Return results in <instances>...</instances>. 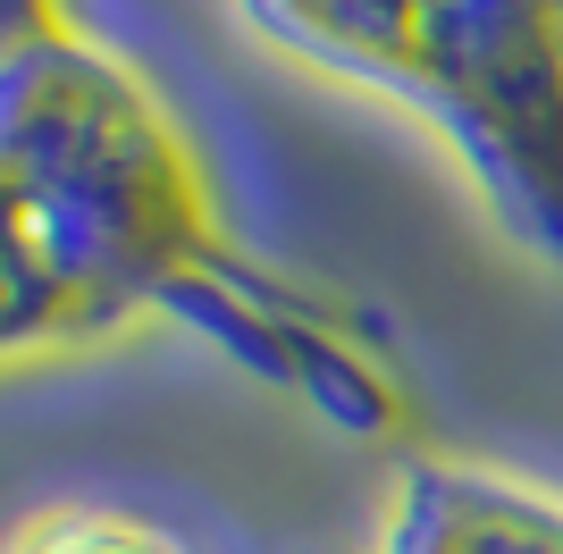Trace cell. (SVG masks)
<instances>
[{"instance_id":"1","label":"cell","mask_w":563,"mask_h":554,"mask_svg":"<svg viewBox=\"0 0 563 554\" xmlns=\"http://www.w3.org/2000/svg\"><path fill=\"white\" fill-rule=\"evenodd\" d=\"M404 110L429 118L496 219L563 269V0H421Z\"/></svg>"},{"instance_id":"2","label":"cell","mask_w":563,"mask_h":554,"mask_svg":"<svg viewBox=\"0 0 563 554\" xmlns=\"http://www.w3.org/2000/svg\"><path fill=\"white\" fill-rule=\"evenodd\" d=\"M371 554H563V505L471 462H404Z\"/></svg>"},{"instance_id":"3","label":"cell","mask_w":563,"mask_h":554,"mask_svg":"<svg viewBox=\"0 0 563 554\" xmlns=\"http://www.w3.org/2000/svg\"><path fill=\"white\" fill-rule=\"evenodd\" d=\"M126 328L135 320H126L110 295H93V286L43 244V228L0 193V369L110 345Z\"/></svg>"},{"instance_id":"4","label":"cell","mask_w":563,"mask_h":554,"mask_svg":"<svg viewBox=\"0 0 563 554\" xmlns=\"http://www.w3.org/2000/svg\"><path fill=\"white\" fill-rule=\"evenodd\" d=\"M244 18L286 43L311 68H336L345 85H371L404 101V68H412V25L421 0H244Z\"/></svg>"},{"instance_id":"5","label":"cell","mask_w":563,"mask_h":554,"mask_svg":"<svg viewBox=\"0 0 563 554\" xmlns=\"http://www.w3.org/2000/svg\"><path fill=\"white\" fill-rule=\"evenodd\" d=\"M0 554H194V546L126 505H43L0 538Z\"/></svg>"},{"instance_id":"6","label":"cell","mask_w":563,"mask_h":554,"mask_svg":"<svg viewBox=\"0 0 563 554\" xmlns=\"http://www.w3.org/2000/svg\"><path fill=\"white\" fill-rule=\"evenodd\" d=\"M68 25V9L59 0H0V59L25 43H43V34H59Z\"/></svg>"}]
</instances>
